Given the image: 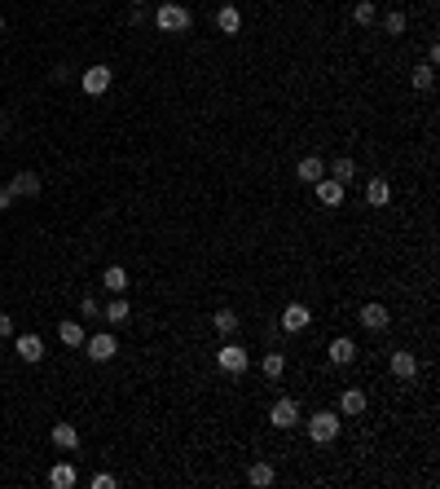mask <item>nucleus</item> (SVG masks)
I'll return each mask as SVG.
<instances>
[{"mask_svg":"<svg viewBox=\"0 0 440 489\" xmlns=\"http://www.w3.org/2000/svg\"><path fill=\"white\" fill-rule=\"evenodd\" d=\"M13 207V194H9V185H0V211H9Z\"/></svg>","mask_w":440,"mask_h":489,"instance_id":"obj_34","label":"nucleus"},{"mask_svg":"<svg viewBox=\"0 0 440 489\" xmlns=\"http://www.w3.org/2000/svg\"><path fill=\"white\" fill-rule=\"evenodd\" d=\"M300 401L295 397H278V401H273L269 405V423H273V428H278V432H291V428H300Z\"/></svg>","mask_w":440,"mask_h":489,"instance_id":"obj_3","label":"nucleus"},{"mask_svg":"<svg viewBox=\"0 0 440 489\" xmlns=\"http://www.w3.org/2000/svg\"><path fill=\"white\" fill-rule=\"evenodd\" d=\"M216 366L225 370V374H242L251 366V353L242 348V344H234V339H225V344L216 348Z\"/></svg>","mask_w":440,"mask_h":489,"instance_id":"obj_4","label":"nucleus"},{"mask_svg":"<svg viewBox=\"0 0 440 489\" xmlns=\"http://www.w3.org/2000/svg\"><path fill=\"white\" fill-rule=\"evenodd\" d=\"M366 203L370 207H387L392 203V181H387V176H370L366 181Z\"/></svg>","mask_w":440,"mask_h":489,"instance_id":"obj_13","label":"nucleus"},{"mask_svg":"<svg viewBox=\"0 0 440 489\" xmlns=\"http://www.w3.org/2000/svg\"><path fill=\"white\" fill-rule=\"evenodd\" d=\"M128 22L141 27V22H145V9H141V5H133V9H128Z\"/></svg>","mask_w":440,"mask_h":489,"instance_id":"obj_33","label":"nucleus"},{"mask_svg":"<svg viewBox=\"0 0 440 489\" xmlns=\"http://www.w3.org/2000/svg\"><path fill=\"white\" fill-rule=\"evenodd\" d=\"M58 339H62V344H67V348H84V322H79V318H62L58 322Z\"/></svg>","mask_w":440,"mask_h":489,"instance_id":"obj_12","label":"nucleus"},{"mask_svg":"<svg viewBox=\"0 0 440 489\" xmlns=\"http://www.w3.org/2000/svg\"><path fill=\"white\" fill-rule=\"evenodd\" d=\"M71 75H75L71 67H53V79H58V84H67V79H71Z\"/></svg>","mask_w":440,"mask_h":489,"instance_id":"obj_35","label":"nucleus"},{"mask_svg":"<svg viewBox=\"0 0 440 489\" xmlns=\"http://www.w3.org/2000/svg\"><path fill=\"white\" fill-rule=\"evenodd\" d=\"M313 190H317V203H321V207H339V203H344V190H348V185H339L335 176H321V181H313Z\"/></svg>","mask_w":440,"mask_h":489,"instance_id":"obj_11","label":"nucleus"},{"mask_svg":"<svg viewBox=\"0 0 440 489\" xmlns=\"http://www.w3.org/2000/svg\"><path fill=\"white\" fill-rule=\"evenodd\" d=\"M0 339H13V318L0 313Z\"/></svg>","mask_w":440,"mask_h":489,"instance_id":"obj_32","label":"nucleus"},{"mask_svg":"<svg viewBox=\"0 0 440 489\" xmlns=\"http://www.w3.org/2000/svg\"><path fill=\"white\" fill-rule=\"evenodd\" d=\"M48 441L58 450H79V428L75 423H53V428H48Z\"/></svg>","mask_w":440,"mask_h":489,"instance_id":"obj_18","label":"nucleus"},{"mask_svg":"<svg viewBox=\"0 0 440 489\" xmlns=\"http://www.w3.org/2000/svg\"><path fill=\"white\" fill-rule=\"evenodd\" d=\"M75 481H79V476H75L71 463H58L53 471H48V485H53V489H75Z\"/></svg>","mask_w":440,"mask_h":489,"instance_id":"obj_27","label":"nucleus"},{"mask_svg":"<svg viewBox=\"0 0 440 489\" xmlns=\"http://www.w3.org/2000/svg\"><path fill=\"white\" fill-rule=\"evenodd\" d=\"M352 22L356 27H374L379 22V5H374V0H356L352 5Z\"/></svg>","mask_w":440,"mask_h":489,"instance_id":"obj_26","label":"nucleus"},{"mask_svg":"<svg viewBox=\"0 0 440 489\" xmlns=\"http://www.w3.org/2000/svg\"><path fill=\"white\" fill-rule=\"evenodd\" d=\"M326 176H335V181H339V185H348V181H352V176H356V163H352L348 155H339L335 163H326Z\"/></svg>","mask_w":440,"mask_h":489,"instance_id":"obj_23","label":"nucleus"},{"mask_svg":"<svg viewBox=\"0 0 440 489\" xmlns=\"http://www.w3.org/2000/svg\"><path fill=\"white\" fill-rule=\"evenodd\" d=\"M260 370H265L269 379H282L286 374V353H265L260 357Z\"/></svg>","mask_w":440,"mask_h":489,"instance_id":"obj_28","label":"nucleus"},{"mask_svg":"<svg viewBox=\"0 0 440 489\" xmlns=\"http://www.w3.org/2000/svg\"><path fill=\"white\" fill-rule=\"evenodd\" d=\"M326 357H331V366H352L356 362V344L348 335H335L331 344H326Z\"/></svg>","mask_w":440,"mask_h":489,"instance_id":"obj_10","label":"nucleus"},{"mask_svg":"<svg viewBox=\"0 0 440 489\" xmlns=\"http://www.w3.org/2000/svg\"><path fill=\"white\" fill-rule=\"evenodd\" d=\"M9 194H13V199H36V194H40V176L36 172H18L9 181Z\"/></svg>","mask_w":440,"mask_h":489,"instance_id":"obj_19","label":"nucleus"},{"mask_svg":"<svg viewBox=\"0 0 440 489\" xmlns=\"http://www.w3.org/2000/svg\"><path fill=\"white\" fill-rule=\"evenodd\" d=\"M84 353L93 357V362H110V357L119 353V339L106 335V331H102V335H88V339H84Z\"/></svg>","mask_w":440,"mask_h":489,"instance_id":"obj_6","label":"nucleus"},{"mask_svg":"<svg viewBox=\"0 0 440 489\" xmlns=\"http://www.w3.org/2000/svg\"><path fill=\"white\" fill-rule=\"evenodd\" d=\"M110 84H115V71L102 67V62H97V67H88V71H79V89H84L88 97H102Z\"/></svg>","mask_w":440,"mask_h":489,"instance_id":"obj_5","label":"nucleus"},{"mask_svg":"<svg viewBox=\"0 0 440 489\" xmlns=\"http://www.w3.org/2000/svg\"><path fill=\"white\" fill-rule=\"evenodd\" d=\"M387 366H392L396 379H414V374H418V357H414L410 348H396L392 357H387Z\"/></svg>","mask_w":440,"mask_h":489,"instance_id":"obj_15","label":"nucleus"},{"mask_svg":"<svg viewBox=\"0 0 440 489\" xmlns=\"http://www.w3.org/2000/svg\"><path fill=\"white\" fill-rule=\"evenodd\" d=\"M79 313H84V318H102V308H97L93 296H84V300H79Z\"/></svg>","mask_w":440,"mask_h":489,"instance_id":"obj_30","label":"nucleus"},{"mask_svg":"<svg viewBox=\"0 0 440 489\" xmlns=\"http://www.w3.org/2000/svg\"><path fill=\"white\" fill-rule=\"evenodd\" d=\"M102 287L110 291V296H124V291H128V269H124V265H110V269L102 273Z\"/></svg>","mask_w":440,"mask_h":489,"instance_id":"obj_22","label":"nucleus"},{"mask_svg":"<svg viewBox=\"0 0 440 489\" xmlns=\"http://www.w3.org/2000/svg\"><path fill=\"white\" fill-rule=\"evenodd\" d=\"M154 27L168 31V36H185V31L194 27V13L181 5V0H163V5L154 9Z\"/></svg>","mask_w":440,"mask_h":489,"instance_id":"obj_1","label":"nucleus"},{"mask_svg":"<svg viewBox=\"0 0 440 489\" xmlns=\"http://www.w3.org/2000/svg\"><path fill=\"white\" fill-rule=\"evenodd\" d=\"M238 322H242V318L234 313V308H216V313H211V326H216L225 339H234V335H238Z\"/></svg>","mask_w":440,"mask_h":489,"instance_id":"obj_21","label":"nucleus"},{"mask_svg":"<svg viewBox=\"0 0 440 489\" xmlns=\"http://www.w3.org/2000/svg\"><path fill=\"white\" fill-rule=\"evenodd\" d=\"M133 5H145V0H133Z\"/></svg>","mask_w":440,"mask_h":489,"instance_id":"obj_38","label":"nucleus"},{"mask_svg":"<svg viewBox=\"0 0 440 489\" xmlns=\"http://www.w3.org/2000/svg\"><path fill=\"white\" fill-rule=\"evenodd\" d=\"M216 31H220V36H238V31H242V9L238 5H220L216 9Z\"/></svg>","mask_w":440,"mask_h":489,"instance_id":"obj_17","label":"nucleus"},{"mask_svg":"<svg viewBox=\"0 0 440 489\" xmlns=\"http://www.w3.org/2000/svg\"><path fill=\"white\" fill-rule=\"evenodd\" d=\"M273 481H278L273 463H251V471H247V485H255V489H269Z\"/></svg>","mask_w":440,"mask_h":489,"instance_id":"obj_25","label":"nucleus"},{"mask_svg":"<svg viewBox=\"0 0 440 489\" xmlns=\"http://www.w3.org/2000/svg\"><path fill=\"white\" fill-rule=\"evenodd\" d=\"M295 176H300V181H304V185H313V181H321V176H326V159H321V155H304V159L295 163Z\"/></svg>","mask_w":440,"mask_h":489,"instance_id":"obj_16","label":"nucleus"},{"mask_svg":"<svg viewBox=\"0 0 440 489\" xmlns=\"http://www.w3.org/2000/svg\"><path fill=\"white\" fill-rule=\"evenodd\" d=\"M119 481L115 476H110V471H97V476H93V489H115Z\"/></svg>","mask_w":440,"mask_h":489,"instance_id":"obj_31","label":"nucleus"},{"mask_svg":"<svg viewBox=\"0 0 440 489\" xmlns=\"http://www.w3.org/2000/svg\"><path fill=\"white\" fill-rule=\"evenodd\" d=\"M0 36H5V18H0Z\"/></svg>","mask_w":440,"mask_h":489,"instance_id":"obj_37","label":"nucleus"},{"mask_svg":"<svg viewBox=\"0 0 440 489\" xmlns=\"http://www.w3.org/2000/svg\"><path fill=\"white\" fill-rule=\"evenodd\" d=\"M102 318L110 322V326H124V322H133V304H128V296H115L106 308H102Z\"/></svg>","mask_w":440,"mask_h":489,"instance_id":"obj_20","label":"nucleus"},{"mask_svg":"<svg viewBox=\"0 0 440 489\" xmlns=\"http://www.w3.org/2000/svg\"><path fill=\"white\" fill-rule=\"evenodd\" d=\"M5 133H9V119H5V115H0V137H5Z\"/></svg>","mask_w":440,"mask_h":489,"instance_id":"obj_36","label":"nucleus"},{"mask_svg":"<svg viewBox=\"0 0 440 489\" xmlns=\"http://www.w3.org/2000/svg\"><path fill=\"white\" fill-rule=\"evenodd\" d=\"M339 432H344V415H339V410H313V415H308V441L331 445Z\"/></svg>","mask_w":440,"mask_h":489,"instance_id":"obj_2","label":"nucleus"},{"mask_svg":"<svg viewBox=\"0 0 440 489\" xmlns=\"http://www.w3.org/2000/svg\"><path fill=\"white\" fill-rule=\"evenodd\" d=\"M405 27H410V18H405L401 9H387L383 13V36H405Z\"/></svg>","mask_w":440,"mask_h":489,"instance_id":"obj_29","label":"nucleus"},{"mask_svg":"<svg viewBox=\"0 0 440 489\" xmlns=\"http://www.w3.org/2000/svg\"><path fill=\"white\" fill-rule=\"evenodd\" d=\"M410 84H414V93H432V89H436V67H432V62H422V67H414Z\"/></svg>","mask_w":440,"mask_h":489,"instance_id":"obj_24","label":"nucleus"},{"mask_svg":"<svg viewBox=\"0 0 440 489\" xmlns=\"http://www.w3.org/2000/svg\"><path fill=\"white\" fill-rule=\"evenodd\" d=\"M356 322L366 326V331H387V322H392V313H387V308L379 304V300H370V304H361V313H356Z\"/></svg>","mask_w":440,"mask_h":489,"instance_id":"obj_7","label":"nucleus"},{"mask_svg":"<svg viewBox=\"0 0 440 489\" xmlns=\"http://www.w3.org/2000/svg\"><path fill=\"white\" fill-rule=\"evenodd\" d=\"M13 353H18L27 366H36V362H44V339L40 335H13Z\"/></svg>","mask_w":440,"mask_h":489,"instance_id":"obj_8","label":"nucleus"},{"mask_svg":"<svg viewBox=\"0 0 440 489\" xmlns=\"http://www.w3.org/2000/svg\"><path fill=\"white\" fill-rule=\"evenodd\" d=\"M366 405H370V397L361 393V388H344V393H339V415L356 419V415H366Z\"/></svg>","mask_w":440,"mask_h":489,"instance_id":"obj_14","label":"nucleus"},{"mask_svg":"<svg viewBox=\"0 0 440 489\" xmlns=\"http://www.w3.org/2000/svg\"><path fill=\"white\" fill-rule=\"evenodd\" d=\"M308 322H313V313H308V304H286L282 308V331H291V335H300V331H308Z\"/></svg>","mask_w":440,"mask_h":489,"instance_id":"obj_9","label":"nucleus"}]
</instances>
